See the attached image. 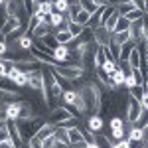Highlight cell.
<instances>
[{"label": "cell", "instance_id": "obj_36", "mask_svg": "<svg viewBox=\"0 0 148 148\" xmlns=\"http://www.w3.org/2000/svg\"><path fill=\"white\" fill-rule=\"evenodd\" d=\"M40 12H44V14H51L53 12V2H44V4H40V8H38Z\"/></svg>", "mask_w": 148, "mask_h": 148}, {"label": "cell", "instance_id": "obj_42", "mask_svg": "<svg viewBox=\"0 0 148 148\" xmlns=\"http://www.w3.org/2000/svg\"><path fill=\"white\" fill-rule=\"evenodd\" d=\"M6 53H8V44H6V40H4V42H0V59L6 56Z\"/></svg>", "mask_w": 148, "mask_h": 148}, {"label": "cell", "instance_id": "obj_47", "mask_svg": "<svg viewBox=\"0 0 148 148\" xmlns=\"http://www.w3.org/2000/svg\"><path fill=\"white\" fill-rule=\"evenodd\" d=\"M53 148H69V144H61V142H56V146Z\"/></svg>", "mask_w": 148, "mask_h": 148}, {"label": "cell", "instance_id": "obj_48", "mask_svg": "<svg viewBox=\"0 0 148 148\" xmlns=\"http://www.w3.org/2000/svg\"><path fill=\"white\" fill-rule=\"evenodd\" d=\"M32 2H34L36 6H40V4H44V2H46V0H32Z\"/></svg>", "mask_w": 148, "mask_h": 148}, {"label": "cell", "instance_id": "obj_1", "mask_svg": "<svg viewBox=\"0 0 148 148\" xmlns=\"http://www.w3.org/2000/svg\"><path fill=\"white\" fill-rule=\"evenodd\" d=\"M53 73H57V75H61L63 79L71 81V83H75V81H79L85 77V69L81 67V65H53V67H49Z\"/></svg>", "mask_w": 148, "mask_h": 148}, {"label": "cell", "instance_id": "obj_45", "mask_svg": "<svg viewBox=\"0 0 148 148\" xmlns=\"http://www.w3.org/2000/svg\"><path fill=\"white\" fill-rule=\"evenodd\" d=\"M99 8H103V6H109V0H93Z\"/></svg>", "mask_w": 148, "mask_h": 148}, {"label": "cell", "instance_id": "obj_7", "mask_svg": "<svg viewBox=\"0 0 148 148\" xmlns=\"http://www.w3.org/2000/svg\"><path fill=\"white\" fill-rule=\"evenodd\" d=\"M51 57H53L56 65H65V63H67V59H69V47L67 46H57L56 49H53Z\"/></svg>", "mask_w": 148, "mask_h": 148}, {"label": "cell", "instance_id": "obj_31", "mask_svg": "<svg viewBox=\"0 0 148 148\" xmlns=\"http://www.w3.org/2000/svg\"><path fill=\"white\" fill-rule=\"evenodd\" d=\"M103 69H105V71H107L109 75H113L114 71L119 69V61H113V59H107V61H105V65H103Z\"/></svg>", "mask_w": 148, "mask_h": 148}, {"label": "cell", "instance_id": "obj_40", "mask_svg": "<svg viewBox=\"0 0 148 148\" xmlns=\"http://www.w3.org/2000/svg\"><path fill=\"white\" fill-rule=\"evenodd\" d=\"M113 148H128V140H126V138L116 140V142H113Z\"/></svg>", "mask_w": 148, "mask_h": 148}, {"label": "cell", "instance_id": "obj_46", "mask_svg": "<svg viewBox=\"0 0 148 148\" xmlns=\"http://www.w3.org/2000/svg\"><path fill=\"white\" fill-rule=\"evenodd\" d=\"M85 148H101L97 142H91V144H85Z\"/></svg>", "mask_w": 148, "mask_h": 148}, {"label": "cell", "instance_id": "obj_12", "mask_svg": "<svg viewBox=\"0 0 148 148\" xmlns=\"http://www.w3.org/2000/svg\"><path fill=\"white\" fill-rule=\"evenodd\" d=\"M47 34H51V28H49V26H47V24H38V28H36L34 32H32V38H34V40H42V38H44V36H47Z\"/></svg>", "mask_w": 148, "mask_h": 148}, {"label": "cell", "instance_id": "obj_28", "mask_svg": "<svg viewBox=\"0 0 148 148\" xmlns=\"http://www.w3.org/2000/svg\"><path fill=\"white\" fill-rule=\"evenodd\" d=\"M128 28H130V22L126 20L125 16H121V18H119V22H116V26H114L113 34H114V32H128Z\"/></svg>", "mask_w": 148, "mask_h": 148}, {"label": "cell", "instance_id": "obj_14", "mask_svg": "<svg viewBox=\"0 0 148 148\" xmlns=\"http://www.w3.org/2000/svg\"><path fill=\"white\" fill-rule=\"evenodd\" d=\"M79 132H81V138H83L87 144L95 142V132H93V130H89V128H87V125H81V123H79Z\"/></svg>", "mask_w": 148, "mask_h": 148}, {"label": "cell", "instance_id": "obj_50", "mask_svg": "<svg viewBox=\"0 0 148 148\" xmlns=\"http://www.w3.org/2000/svg\"><path fill=\"white\" fill-rule=\"evenodd\" d=\"M47 2H56V0H47Z\"/></svg>", "mask_w": 148, "mask_h": 148}, {"label": "cell", "instance_id": "obj_49", "mask_svg": "<svg viewBox=\"0 0 148 148\" xmlns=\"http://www.w3.org/2000/svg\"><path fill=\"white\" fill-rule=\"evenodd\" d=\"M144 89L148 91V75H146V79H144Z\"/></svg>", "mask_w": 148, "mask_h": 148}, {"label": "cell", "instance_id": "obj_21", "mask_svg": "<svg viewBox=\"0 0 148 148\" xmlns=\"http://www.w3.org/2000/svg\"><path fill=\"white\" fill-rule=\"evenodd\" d=\"M126 42H130V36H128V32H114V34H113V44H116V46H123V44H126Z\"/></svg>", "mask_w": 148, "mask_h": 148}, {"label": "cell", "instance_id": "obj_27", "mask_svg": "<svg viewBox=\"0 0 148 148\" xmlns=\"http://www.w3.org/2000/svg\"><path fill=\"white\" fill-rule=\"evenodd\" d=\"M125 79H126V77H125V73H123L121 69H116L113 75H111V81H113V83L116 85V87H119V89H121V87L125 85Z\"/></svg>", "mask_w": 148, "mask_h": 148}, {"label": "cell", "instance_id": "obj_43", "mask_svg": "<svg viewBox=\"0 0 148 148\" xmlns=\"http://www.w3.org/2000/svg\"><path fill=\"white\" fill-rule=\"evenodd\" d=\"M140 105H142V109H144V111H148V91L142 95V99H140Z\"/></svg>", "mask_w": 148, "mask_h": 148}, {"label": "cell", "instance_id": "obj_22", "mask_svg": "<svg viewBox=\"0 0 148 148\" xmlns=\"http://www.w3.org/2000/svg\"><path fill=\"white\" fill-rule=\"evenodd\" d=\"M125 18L128 20V22H138V20H144V10L134 8V10H130L128 14H125Z\"/></svg>", "mask_w": 148, "mask_h": 148}, {"label": "cell", "instance_id": "obj_23", "mask_svg": "<svg viewBox=\"0 0 148 148\" xmlns=\"http://www.w3.org/2000/svg\"><path fill=\"white\" fill-rule=\"evenodd\" d=\"M119 18H121V14H119V12L114 10L113 14L109 16V20L105 22V26H103V28H107V30H109V32L113 34V30H114V26H116V22H119Z\"/></svg>", "mask_w": 148, "mask_h": 148}, {"label": "cell", "instance_id": "obj_53", "mask_svg": "<svg viewBox=\"0 0 148 148\" xmlns=\"http://www.w3.org/2000/svg\"><path fill=\"white\" fill-rule=\"evenodd\" d=\"M144 148H148V146H144Z\"/></svg>", "mask_w": 148, "mask_h": 148}, {"label": "cell", "instance_id": "obj_41", "mask_svg": "<svg viewBox=\"0 0 148 148\" xmlns=\"http://www.w3.org/2000/svg\"><path fill=\"white\" fill-rule=\"evenodd\" d=\"M138 10H146V0H130Z\"/></svg>", "mask_w": 148, "mask_h": 148}, {"label": "cell", "instance_id": "obj_34", "mask_svg": "<svg viewBox=\"0 0 148 148\" xmlns=\"http://www.w3.org/2000/svg\"><path fill=\"white\" fill-rule=\"evenodd\" d=\"M123 126H125L123 116H113V119L109 121V128H123Z\"/></svg>", "mask_w": 148, "mask_h": 148}, {"label": "cell", "instance_id": "obj_38", "mask_svg": "<svg viewBox=\"0 0 148 148\" xmlns=\"http://www.w3.org/2000/svg\"><path fill=\"white\" fill-rule=\"evenodd\" d=\"M4 140H10V134H8V126H6V125L0 126V142H4Z\"/></svg>", "mask_w": 148, "mask_h": 148}, {"label": "cell", "instance_id": "obj_15", "mask_svg": "<svg viewBox=\"0 0 148 148\" xmlns=\"http://www.w3.org/2000/svg\"><path fill=\"white\" fill-rule=\"evenodd\" d=\"M18 46H20V49H24V51H30L32 47H34V38L28 34H24L20 40H18Z\"/></svg>", "mask_w": 148, "mask_h": 148}, {"label": "cell", "instance_id": "obj_4", "mask_svg": "<svg viewBox=\"0 0 148 148\" xmlns=\"http://www.w3.org/2000/svg\"><path fill=\"white\" fill-rule=\"evenodd\" d=\"M93 42H95L97 46H101V47H107V46H111V42H113V34H111L107 28L99 26V28L93 30Z\"/></svg>", "mask_w": 148, "mask_h": 148}, {"label": "cell", "instance_id": "obj_16", "mask_svg": "<svg viewBox=\"0 0 148 148\" xmlns=\"http://www.w3.org/2000/svg\"><path fill=\"white\" fill-rule=\"evenodd\" d=\"M53 136H56L57 142H61V144H69L67 128H63V126H56V132H53Z\"/></svg>", "mask_w": 148, "mask_h": 148}, {"label": "cell", "instance_id": "obj_2", "mask_svg": "<svg viewBox=\"0 0 148 148\" xmlns=\"http://www.w3.org/2000/svg\"><path fill=\"white\" fill-rule=\"evenodd\" d=\"M144 113V109H142V105L140 101H136L134 97H126V123H130V125H134L138 119H140V114Z\"/></svg>", "mask_w": 148, "mask_h": 148}, {"label": "cell", "instance_id": "obj_6", "mask_svg": "<svg viewBox=\"0 0 148 148\" xmlns=\"http://www.w3.org/2000/svg\"><path fill=\"white\" fill-rule=\"evenodd\" d=\"M28 87L32 91H40L42 93V87H44V71H32L28 73Z\"/></svg>", "mask_w": 148, "mask_h": 148}, {"label": "cell", "instance_id": "obj_39", "mask_svg": "<svg viewBox=\"0 0 148 148\" xmlns=\"http://www.w3.org/2000/svg\"><path fill=\"white\" fill-rule=\"evenodd\" d=\"M56 142H57V140H56V136H47L46 140H42L44 148H53V146H56Z\"/></svg>", "mask_w": 148, "mask_h": 148}, {"label": "cell", "instance_id": "obj_33", "mask_svg": "<svg viewBox=\"0 0 148 148\" xmlns=\"http://www.w3.org/2000/svg\"><path fill=\"white\" fill-rule=\"evenodd\" d=\"M132 77H134V83H136V85H144V79H146V77H144V73L140 71V67L132 69Z\"/></svg>", "mask_w": 148, "mask_h": 148}, {"label": "cell", "instance_id": "obj_10", "mask_svg": "<svg viewBox=\"0 0 148 148\" xmlns=\"http://www.w3.org/2000/svg\"><path fill=\"white\" fill-rule=\"evenodd\" d=\"M103 125H105V123H103L101 114H91V116L87 119V128H89V130H93L95 134L103 130Z\"/></svg>", "mask_w": 148, "mask_h": 148}, {"label": "cell", "instance_id": "obj_52", "mask_svg": "<svg viewBox=\"0 0 148 148\" xmlns=\"http://www.w3.org/2000/svg\"><path fill=\"white\" fill-rule=\"evenodd\" d=\"M0 101H2V99H0ZM0 105H2V103H0Z\"/></svg>", "mask_w": 148, "mask_h": 148}, {"label": "cell", "instance_id": "obj_32", "mask_svg": "<svg viewBox=\"0 0 148 148\" xmlns=\"http://www.w3.org/2000/svg\"><path fill=\"white\" fill-rule=\"evenodd\" d=\"M134 126H138V128H148V111H144V113L140 114V119H138L136 123H134Z\"/></svg>", "mask_w": 148, "mask_h": 148}, {"label": "cell", "instance_id": "obj_25", "mask_svg": "<svg viewBox=\"0 0 148 148\" xmlns=\"http://www.w3.org/2000/svg\"><path fill=\"white\" fill-rule=\"evenodd\" d=\"M42 44H44V46H46L47 49H51V51H53V49H56V47L59 46V44H57V40H56V36H53V34H47V36H44V38H42Z\"/></svg>", "mask_w": 148, "mask_h": 148}, {"label": "cell", "instance_id": "obj_37", "mask_svg": "<svg viewBox=\"0 0 148 148\" xmlns=\"http://www.w3.org/2000/svg\"><path fill=\"white\" fill-rule=\"evenodd\" d=\"M8 69H10V63H6V61H2V59H0V79H6Z\"/></svg>", "mask_w": 148, "mask_h": 148}, {"label": "cell", "instance_id": "obj_13", "mask_svg": "<svg viewBox=\"0 0 148 148\" xmlns=\"http://www.w3.org/2000/svg\"><path fill=\"white\" fill-rule=\"evenodd\" d=\"M67 136H69V146H71V144H79V142H85V140L81 138L79 126H73V128H67Z\"/></svg>", "mask_w": 148, "mask_h": 148}, {"label": "cell", "instance_id": "obj_26", "mask_svg": "<svg viewBox=\"0 0 148 148\" xmlns=\"http://www.w3.org/2000/svg\"><path fill=\"white\" fill-rule=\"evenodd\" d=\"M83 30H85V28H83V26H79L77 22H67V32L73 36V38H79Z\"/></svg>", "mask_w": 148, "mask_h": 148}, {"label": "cell", "instance_id": "obj_3", "mask_svg": "<svg viewBox=\"0 0 148 148\" xmlns=\"http://www.w3.org/2000/svg\"><path fill=\"white\" fill-rule=\"evenodd\" d=\"M71 116H73V114L69 113V111L65 109V107H63V105H59V107H53V109L49 111V116H47V121H46V123L59 126V125H63L65 121H69Z\"/></svg>", "mask_w": 148, "mask_h": 148}, {"label": "cell", "instance_id": "obj_18", "mask_svg": "<svg viewBox=\"0 0 148 148\" xmlns=\"http://www.w3.org/2000/svg\"><path fill=\"white\" fill-rule=\"evenodd\" d=\"M107 61V53H105V47H97L95 49V67H103Z\"/></svg>", "mask_w": 148, "mask_h": 148}, {"label": "cell", "instance_id": "obj_20", "mask_svg": "<svg viewBox=\"0 0 148 148\" xmlns=\"http://www.w3.org/2000/svg\"><path fill=\"white\" fill-rule=\"evenodd\" d=\"M126 93H128L130 97H134L136 101H140V99H142V95L146 93V89H144V85H134V87L126 89Z\"/></svg>", "mask_w": 148, "mask_h": 148}, {"label": "cell", "instance_id": "obj_44", "mask_svg": "<svg viewBox=\"0 0 148 148\" xmlns=\"http://www.w3.org/2000/svg\"><path fill=\"white\" fill-rule=\"evenodd\" d=\"M0 148H16V144L12 140H4V142H0Z\"/></svg>", "mask_w": 148, "mask_h": 148}, {"label": "cell", "instance_id": "obj_17", "mask_svg": "<svg viewBox=\"0 0 148 148\" xmlns=\"http://www.w3.org/2000/svg\"><path fill=\"white\" fill-rule=\"evenodd\" d=\"M128 65L132 69L140 67V49H138V47H134V49L130 51V56H128Z\"/></svg>", "mask_w": 148, "mask_h": 148}, {"label": "cell", "instance_id": "obj_30", "mask_svg": "<svg viewBox=\"0 0 148 148\" xmlns=\"http://www.w3.org/2000/svg\"><path fill=\"white\" fill-rule=\"evenodd\" d=\"M12 83H14L18 89H20V87H28V73H22V71H20V73L16 75V79L12 81Z\"/></svg>", "mask_w": 148, "mask_h": 148}, {"label": "cell", "instance_id": "obj_5", "mask_svg": "<svg viewBox=\"0 0 148 148\" xmlns=\"http://www.w3.org/2000/svg\"><path fill=\"white\" fill-rule=\"evenodd\" d=\"M20 111H22V101L6 103V107H4V113H6V121L18 123V119H20Z\"/></svg>", "mask_w": 148, "mask_h": 148}, {"label": "cell", "instance_id": "obj_19", "mask_svg": "<svg viewBox=\"0 0 148 148\" xmlns=\"http://www.w3.org/2000/svg\"><path fill=\"white\" fill-rule=\"evenodd\" d=\"M56 40H57V44H59V46H67L69 42H71V40H73V36L69 34L67 30H63V32H56Z\"/></svg>", "mask_w": 148, "mask_h": 148}, {"label": "cell", "instance_id": "obj_29", "mask_svg": "<svg viewBox=\"0 0 148 148\" xmlns=\"http://www.w3.org/2000/svg\"><path fill=\"white\" fill-rule=\"evenodd\" d=\"M79 4H81V8H83L85 12H89V14H95V12H97V8H99L93 0H79Z\"/></svg>", "mask_w": 148, "mask_h": 148}, {"label": "cell", "instance_id": "obj_35", "mask_svg": "<svg viewBox=\"0 0 148 148\" xmlns=\"http://www.w3.org/2000/svg\"><path fill=\"white\" fill-rule=\"evenodd\" d=\"M26 146L28 148H44V144H42V140H40L38 136H32L28 142H26Z\"/></svg>", "mask_w": 148, "mask_h": 148}, {"label": "cell", "instance_id": "obj_51", "mask_svg": "<svg viewBox=\"0 0 148 148\" xmlns=\"http://www.w3.org/2000/svg\"><path fill=\"white\" fill-rule=\"evenodd\" d=\"M2 125H6V123H0V126H2Z\"/></svg>", "mask_w": 148, "mask_h": 148}, {"label": "cell", "instance_id": "obj_11", "mask_svg": "<svg viewBox=\"0 0 148 148\" xmlns=\"http://www.w3.org/2000/svg\"><path fill=\"white\" fill-rule=\"evenodd\" d=\"M53 132H56V125H49V123H44L42 128L36 132V136L40 138V140H46L47 136H53Z\"/></svg>", "mask_w": 148, "mask_h": 148}, {"label": "cell", "instance_id": "obj_24", "mask_svg": "<svg viewBox=\"0 0 148 148\" xmlns=\"http://www.w3.org/2000/svg\"><path fill=\"white\" fill-rule=\"evenodd\" d=\"M69 10V0H56L53 2V12H59V14H67Z\"/></svg>", "mask_w": 148, "mask_h": 148}, {"label": "cell", "instance_id": "obj_9", "mask_svg": "<svg viewBox=\"0 0 148 148\" xmlns=\"http://www.w3.org/2000/svg\"><path fill=\"white\" fill-rule=\"evenodd\" d=\"M18 26H22V22H20L16 16H8V18H6V22H4V26L0 28V32H2V36H4V40H6V36L12 34Z\"/></svg>", "mask_w": 148, "mask_h": 148}, {"label": "cell", "instance_id": "obj_8", "mask_svg": "<svg viewBox=\"0 0 148 148\" xmlns=\"http://www.w3.org/2000/svg\"><path fill=\"white\" fill-rule=\"evenodd\" d=\"M6 126H8V134H10V140L14 142V144H16V148L24 146V140H22V136H20L18 125H16V123H12V121H8V123H6Z\"/></svg>", "mask_w": 148, "mask_h": 148}]
</instances>
